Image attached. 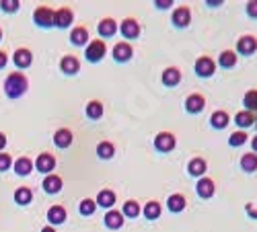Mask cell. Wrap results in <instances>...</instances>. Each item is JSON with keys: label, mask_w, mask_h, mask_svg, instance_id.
I'll return each mask as SVG.
<instances>
[{"label": "cell", "mask_w": 257, "mask_h": 232, "mask_svg": "<svg viewBox=\"0 0 257 232\" xmlns=\"http://www.w3.org/2000/svg\"><path fill=\"white\" fill-rule=\"evenodd\" d=\"M29 88V80L23 72H10L4 80V95L8 99H19L27 92Z\"/></svg>", "instance_id": "6da1fadb"}, {"label": "cell", "mask_w": 257, "mask_h": 232, "mask_svg": "<svg viewBox=\"0 0 257 232\" xmlns=\"http://www.w3.org/2000/svg\"><path fill=\"white\" fill-rule=\"evenodd\" d=\"M13 169H15V173L19 177H27V175H31V171H33V160L29 156H21V158H17L13 162Z\"/></svg>", "instance_id": "4316f807"}, {"label": "cell", "mask_w": 257, "mask_h": 232, "mask_svg": "<svg viewBox=\"0 0 257 232\" xmlns=\"http://www.w3.org/2000/svg\"><path fill=\"white\" fill-rule=\"evenodd\" d=\"M206 4H208V6H218V4H223V0H208Z\"/></svg>", "instance_id": "7dc6e473"}, {"label": "cell", "mask_w": 257, "mask_h": 232, "mask_svg": "<svg viewBox=\"0 0 257 232\" xmlns=\"http://www.w3.org/2000/svg\"><path fill=\"white\" fill-rule=\"evenodd\" d=\"M245 13H247V17H251V19H257V0L247 2V6H245Z\"/></svg>", "instance_id": "60d3db41"}, {"label": "cell", "mask_w": 257, "mask_h": 232, "mask_svg": "<svg viewBox=\"0 0 257 232\" xmlns=\"http://www.w3.org/2000/svg\"><path fill=\"white\" fill-rule=\"evenodd\" d=\"M97 31H99V35H101V37L109 39V37H113L115 33H118V21L111 19V17H105V19L99 21Z\"/></svg>", "instance_id": "9a60e30c"}, {"label": "cell", "mask_w": 257, "mask_h": 232, "mask_svg": "<svg viewBox=\"0 0 257 232\" xmlns=\"http://www.w3.org/2000/svg\"><path fill=\"white\" fill-rule=\"evenodd\" d=\"M142 214H144L146 220H157V218H161V214H162V205L153 200V202H148V203L144 205Z\"/></svg>", "instance_id": "d6a6232c"}, {"label": "cell", "mask_w": 257, "mask_h": 232, "mask_svg": "<svg viewBox=\"0 0 257 232\" xmlns=\"http://www.w3.org/2000/svg\"><path fill=\"white\" fill-rule=\"evenodd\" d=\"M54 15H56V10H52L50 6H37L33 10V23L39 29H52L54 27Z\"/></svg>", "instance_id": "3957f363"}, {"label": "cell", "mask_w": 257, "mask_h": 232, "mask_svg": "<svg viewBox=\"0 0 257 232\" xmlns=\"http://www.w3.org/2000/svg\"><path fill=\"white\" fill-rule=\"evenodd\" d=\"M4 146H6V134L0 132V152H2V150H4Z\"/></svg>", "instance_id": "ee69618b"}, {"label": "cell", "mask_w": 257, "mask_h": 232, "mask_svg": "<svg viewBox=\"0 0 257 232\" xmlns=\"http://www.w3.org/2000/svg\"><path fill=\"white\" fill-rule=\"evenodd\" d=\"M255 127H257V115H255Z\"/></svg>", "instance_id": "f907efd6"}, {"label": "cell", "mask_w": 257, "mask_h": 232, "mask_svg": "<svg viewBox=\"0 0 257 232\" xmlns=\"http://www.w3.org/2000/svg\"><path fill=\"white\" fill-rule=\"evenodd\" d=\"M66 207L64 205H52L50 210H48V222H50V226H60V224H64L66 222Z\"/></svg>", "instance_id": "d6986e66"}, {"label": "cell", "mask_w": 257, "mask_h": 232, "mask_svg": "<svg viewBox=\"0 0 257 232\" xmlns=\"http://www.w3.org/2000/svg\"><path fill=\"white\" fill-rule=\"evenodd\" d=\"M249 142V134L245 132V130H239V132H232L230 138H228V146L232 148H239L243 144H247Z\"/></svg>", "instance_id": "8d00e7d4"}, {"label": "cell", "mask_w": 257, "mask_h": 232, "mask_svg": "<svg viewBox=\"0 0 257 232\" xmlns=\"http://www.w3.org/2000/svg\"><path fill=\"white\" fill-rule=\"evenodd\" d=\"M218 66L225 68V70H230V68L237 66V54L232 50H225L223 54L218 56Z\"/></svg>", "instance_id": "f1b7e54d"}, {"label": "cell", "mask_w": 257, "mask_h": 232, "mask_svg": "<svg viewBox=\"0 0 257 232\" xmlns=\"http://www.w3.org/2000/svg\"><path fill=\"white\" fill-rule=\"evenodd\" d=\"M95 210H97V202L91 200V197H85V200L78 203V212H80V216H85V218L93 216V214H95Z\"/></svg>", "instance_id": "d590c367"}, {"label": "cell", "mask_w": 257, "mask_h": 232, "mask_svg": "<svg viewBox=\"0 0 257 232\" xmlns=\"http://www.w3.org/2000/svg\"><path fill=\"white\" fill-rule=\"evenodd\" d=\"M228 123H230V117H228V113L223 111V109H218V111H214L212 115H210V125H212L214 130H218V132L226 130Z\"/></svg>", "instance_id": "d4e9b609"}, {"label": "cell", "mask_w": 257, "mask_h": 232, "mask_svg": "<svg viewBox=\"0 0 257 232\" xmlns=\"http://www.w3.org/2000/svg\"><path fill=\"white\" fill-rule=\"evenodd\" d=\"M33 169L43 173V175H52L54 169H56V156L50 154V152H41L33 162Z\"/></svg>", "instance_id": "52a82bcc"}, {"label": "cell", "mask_w": 257, "mask_h": 232, "mask_svg": "<svg viewBox=\"0 0 257 232\" xmlns=\"http://www.w3.org/2000/svg\"><path fill=\"white\" fill-rule=\"evenodd\" d=\"M167 207H169L171 214H179V212H183L185 207H188V200H185L183 193H173V195H169V200H167Z\"/></svg>", "instance_id": "44dd1931"}, {"label": "cell", "mask_w": 257, "mask_h": 232, "mask_svg": "<svg viewBox=\"0 0 257 232\" xmlns=\"http://www.w3.org/2000/svg\"><path fill=\"white\" fill-rule=\"evenodd\" d=\"M41 187H43V191L48 193V195L60 193L62 187H64L62 177H60V175H56V173H52V175H45V179H43V183H41Z\"/></svg>", "instance_id": "4fadbf2b"}, {"label": "cell", "mask_w": 257, "mask_h": 232, "mask_svg": "<svg viewBox=\"0 0 257 232\" xmlns=\"http://www.w3.org/2000/svg\"><path fill=\"white\" fill-rule=\"evenodd\" d=\"M239 165H241V169H243L245 173H255V171H257V154H255V152L243 154Z\"/></svg>", "instance_id": "836d02e7"}, {"label": "cell", "mask_w": 257, "mask_h": 232, "mask_svg": "<svg viewBox=\"0 0 257 232\" xmlns=\"http://www.w3.org/2000/svg\"><path fill=\"white\" fill-rule=\"evenodd\" d=\"M13 197H15V203L17 205H29L33 202V191L29 187H19V189H15Z\"/></svg>", "instance_id": "1f68e13d"}, {"label": "cell", "mask_w": 257, "mask_h": 232, "mask_svg": "<svg viewBox=\"0 0 257 232\" xmlns=\"http://www.w3.org/2000/svg\"><path fill=\"white\" fill-rule=\"evenodd\" d=\"M113 154H115V146L111 142L103 140V142L97 144V156L101 160H109V158H113Z\"/></svg>", "instance_id": "e575fe53"}, {"label": "cell", "mask_w": 257, "mask_h": 232, "mask_svg": "<svg viewBox=\"0 0 257 232\" xmlns=\"http://www.w3.org/2000/svg\"><path fill=\"white\" fill-rule=\"evenodd\" d=\"M39 232H56V228H54V226H50V224H48V226H43V228H41V230H39Z\"/></svg>", "instance_id": "c3c4849f"}, {"label": "cell", "mask_w": 257, "mask_h": 232, "mask_svg": "<svg viewBox=\"0 0 257 232\" xmlns=\"http://www.w3.org/2000/svg\"><path fill=\"white\" fill-rule=\"evenodd\" d=\"M0 41H2V29H0Z\"/></svg>", "instance_id": "681fc988"}, {"label": "cell", "mask_w": 257, "mask_h": 232, "mask_svg": "<svg viewBox=\"0 0 257 232\" xmlns=\"http://www.w3.org/2000/svg\"><path fill=\"white\" fill-rule=\"evenodd\" d=\"M111 56H113V60L118 64H126V62H130L134 58V48L128 41H120V43L113 45Z\"/></svg>", "instance_id": "8992f818"}, {"label": "cell", "mask_w": 257, "mask_h": 232, "mask_svg": "<svg viewBox=\"0 0 257 232\" xmlns=\"http://www.w3.org/2000/svg\"><path fill=\"white\" fill-rule=\"evenodd\" d=\"M155 6L159 10H167V8L173 6V0H155Z\"/></svg>", "instance_id": "b9f144b4"}, {"label": "cell", "mask_w": 257, "mask_h": 232, "mask_svg": "<svg viewBox=\"0 0 257 232\" xmlns=\"http://www.w3.org/2000/svg\"><path fill=\"white\" fill-rule=\"evenodd\" d=\"M60 70L66 76H76L80 72V60L76 56H64L62 62H60Z\"/></svg>", "instance_id": "e0dca14e"}, {"label": "cell", "mask_w": 257, "mask_h": 232, "mask_svg": "<svg viewBox=\"0 0 257 232\" xmlns=\"http://www.w3.org/2000/svg\"><path fill=\"white\" fill-rule=\"evenodd\" d=\"M177 146V138H175L173 132H161L155 138V148L159 152H171V150Z\"/></svg>", "instance_id": "ba28073f"}, {"label": "cell", "mask_w": 257, "mask_h": 232, "mask_svg": "<svg viewBox=\"0 0 257 232\" xmlns=\"http://www.w3.org/2000/svg\"><path fill=\"white\" fill-rule=\"evenodd\" d=\"M193 70H195V76L210 78V76H214V72H216V62L210 56H200L195 60V64H193Z\"/></svg>", "instance_id": "277c9868"}, {"label": "cell", "mask_w": 257, "mask_h": 232, "mask_svg": "<svg viewBox=\"0 0 257 232\" xmlns=\"http://www.w3.org/2000/svg\"><path fill=\"white\" fill-rule=\"evenodd\" d=\"M122 214H124V218H138L142 214V207H140V203L136 200H128L122 205Z\"/></svg>", "instance_id": "4dcf8cb0"}, {"label": "cell", "mask_w": 257, "mask_h": 232, "mask_svg": "<svg viewBox=\"0 0 257 232\" xmlns=\"http://www.w3.org/2000/svg\"><path fill=\"white\" fill-rule=\"evenodd\" d=\"M19 8H21L19 0H2V2H0V10H2V13H6V15L17 13Z\"/></svg>", "instance_id": "f35d334b"}, {"label": "cell", "mask_w": 257, "mask_h": 232, "mask_svg": "<svg viewBox=\"0 0 257 232\" xmlns=\"http://www.w3.org/2000/svg\"><path fill=\"white\" fill-rule=\"evenodd\" d=\"M161 83L165 87H169V88H175L181 83V70L179 68H175V66L165 68V70H162V76H161Z\"/></svg>", "instance_id": "2e32d148"}, {"label": "cell", "mask_w": 257, "mask_h": 232, "mask_svg": "<svg viewBox=\"0 0 257 232\" xmlns=\"http://www.w3.org/2000/svg\"><path fill=\"white\" fill-rule=\"evenodd\" d=\"M13 156H10L8 152H0V173H4L8 169H13Z\"/></svg>", "instance_id": "ab89813d"}, {"label": "cell", "mask_w": 257, "mask_h": 232, "mask_svg": "<svg viewBox=\"0 0 257 232\" xmlns=\"http://www.w3.org/2000/svg\"><path fill=\"white\" fill-rule=\"evenodd\" d=\"M13 62L19 70H27V68L33 64V54L29 48H19L15 54H13Z\"/></svg>", "instance_id": "5bb4252c"}, {"label": "cell", "mask_w": 257, "mask_h": 232, "mask_svg": "<svg viewBox=\"0 0 257 232\" xmlns=\"http://www.w3.org/2000/svg\"><path fill=\"white\" fill-rule=\"evenodd\" d=\"M251 152L257 154V136H253V140H251Z\"/></svg>", "instance_id": "bcb514c9"}, {"label": "cell", "mask_w": 257, "mask_h": 232, "mask_svg": "<svg viewBox=\"0 0 257 232\" xmlns=\"http://www.w3.org/2000/svg\"><path fill=\"white\" fill-rule=\"evenodd\" d=\"M237 52L241 56H251L257 52V37L253 35H243L239 41H237Z\"/></svg>", "instance_id": "ac0fdd59"}, {"label": "cell", "mask_w": 257, "mask_h": 232, "mask_svg": "<svg viewBox=\"0 0 257 232\" xmlns=\"http://www.w3.org/2000/svg\"><path fill=\"white\" fill-rule=\"evenodd\" d=\"M72 21H74L72 8L62 6V8H58L56 15H54V27H58V29H68L70 25H72Z\"/></svg>", "instance_id": "8fae6325"}, {"label": "cell", "mask_w": 257, "mask_h": 232, "mask_svg": "<svg viewBox=\"0 0 257 232\" xmlns=\"http://www.w3.org/2000/svg\"><path fill=\"white\" fill-rule=\"evenodd\" d=\"M124 214L120 212V210H109L107 214H105V218H103V222H105V226H107L109 230H120L122 226H124Z\"/></svg>", "instance_id": "7402d4cb"}, {"label": "cell", "mask_w": 257, "mask_h": 232, "mask_svg": "<svg viewBox=\"0 0 257 232\" xmlns=\"http://www.w3.org/2000/svg\"><path fill=\"white\" fill-rule=\"evenodd\" d=\"M89 29L87 27H74L72 33H70V43L78 45V48H87L89 45Z\"/></svg>", "instance_id": "cb8c5ba5"}, {"label": "cell", "mask_w": 257, "mask_h": 232, "mask_svg": "<svg viewBox=\"0 0 257 232\" xmlns=\"http://www.w3.org/2000/svg\"><path fill=\"white\" fill-rule=\"evenodd\" d=\"M245 210H247V214H249L251 218H257V210H255L253 205H247V207H245Z\"/></svg>", "instance_id": "f6af8a7d"}, {"label": "cell", "mask_w": 257, "mask_h": 232, "mask_svg": "<svg viewBox=\"0 0 257 232\" xmlns=\"http://www.w3.org/2000/svg\"><path fill=\"white\" fill-rule=\"evenodd\" d=\"M85 113H87V117H89V119H93V121L101 119V117H103V113H105V109H103V103H101V101H89V103H87V109H85Z\"/></svg>", "instance_id": "83f0119b"}, {"label": "cell", "mask_w": 257, "mask_h": 232, "mask_svg": "<svg viewBox=\"0 0 257 232\" xmlns=\"http://www.w3.org/2000/svg\"><path fill=\"white\" fill-rule=\"evenodd\" d=\"M118 31H122V35L128 39V43H130L132 39H138L140 33H142V27H140V23L132 17H128L122 21V25H118Z\"/></svg>", "instance_id": "5b68a950"}, {"label": "cell", "mask_w": 257, "mask_h": 232, "mask_svg": "<svg viewBox=\"0 0 257 232\" xmlns=\"http://www.w3.org/2000/svg\"><path fill=\"white\" fill-rule=\"evenodd\" d=\"M105 54H107V45H105L103 39L89 41L87 50H85V58H87V62H91V64H99L105 58Z\"/></svg>", "instance_id": "7a4b0ae2"}, {"label": "cell", "mask_w": 257, "mask_h": 232, "mask_svg": "<svg viewBox=\"0 0 257 232\" xmlns=\"http://www.w3.org/2000/svg\"><path fill=\"white\" fill-rule=\"evenodd\" d=\"M243 105H245V111L257 113V90H247V92H245Z\"/></svg>", "instance_id": "74e56055"}, {"label": "cell", "mask_w": 257, "mask_h": 232, "mask_svg": "<svg viewBox=\"0 0 257 232\" xmlns=\"http://www.w3.org/2000/svg\"><path fill=\"white\" fill-rule=\"evenodd\" d=\"M183 107H185V111H188V113L197 115V113L204 111V107H206V99H204V95H200V92H192V95L185 97Z\"/></svg>", "instance_id": "9c48e42d"}, {"label": "cell", "mask_w": 257, "mask_h": 232, "mask_svg": "<svg viewBox=\"0 0 257 232\" xmlns=\"http://www.w3.org/2000/svg\"><path fill=\"white\" fill-rule=\"evenodd\" d=\"M173 25L177 27V29H185V27H190L192 25V10L188 6H177L173 10Z\"/></svg>", "instance_id": "30bf717a"}, {"label": "cell", "mask_w": 257, "mask_h": 232, "mask_svg": "<svg viewBox=\"0 0 257 232\" xmlns=\"http://www.w3.org/2000/svg\"><path fill=\"white\" fill-rule=\"evenodd\" d=\"M214 191H216V185H214V181L210 179V177L197 179V183H195V193H197V197H200V200H210V197L214 195Z\"/></svg>", "instance_id": "7c38bea8"}, {"label": "cell", "mask_w": 257, "mask_h": 232, "mask_svg": "<svg viewBox=\"0 0 257 232\" xmlns=\"http://www.w3.org/2000/svg\"><path fill=\"white\" fill-rule=\"evenodd\" d=\"M74 142V134L68 130V127H60V130H56L54 134V144L58 148H68L70 144Z\"/></svg>", "instance_id": "603a6c76"}, {"label": "cell", "mask_w": 257, "mask_h": 232, "mask_svg": "<svg viewBox=\"0 0 257 232\" xmlns=\"http://www.w3.org/2000/svg\"><path fill=\"white\" fill-rule=\"evenodd\" d=\"M6 64H8V56H6V52H0V70H2V68H6Z\"/></svg>", "instance_id": "7bdbcfd3"}, {"label": "cell", "mask_w": 257, "mask_h": 232, "mask_svg": "<svg viewBox=\"0 0 257 232\" xmlns=\"http://www.w3.org/2000/svg\"><path fill=\"white\" fill-rule=\"evenodd\" d=\"M97 207H107V210H111V207L115 205V191L113 189H101L99 193H97Z\"/></svg>", "instance_id": "484cf974"}, {"label": "cell", "mask_w": 257, "mask_h": 232, "mask_svg": "<svg viewBox=\"0 0 257 232\" xmlns=\"http://www.w3.org/2000/svg\"><path fill=\"white\" fill-rule=\"evenodd\" d=\"M235 121L241 130H245V127H251V125H255V113H251V111H239L237 115H235Z\"/></svg>", "instance_id": "f546056e"}, {"label": "cell", "mask_w": 257, "mask_h": 232, "mask_svg": "<svg viewBox=\"0 0 257 232\" xmlns=\"http://www.w3.org/2000/svg\"><path fill=\"white\" fill-rule=\"evenodd\" d=\"M206 171H208V162H206L204 158H200V156H195V158H192V160L188 162V173H190L192 177L202 179V177L206 175Z\"/></svg>", "instance_id": "ffe728a7"}]
</instances>
